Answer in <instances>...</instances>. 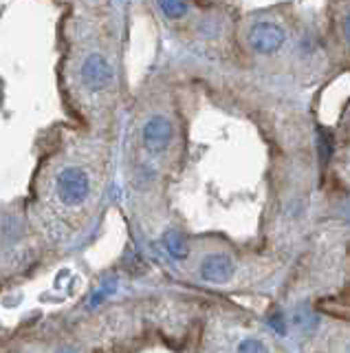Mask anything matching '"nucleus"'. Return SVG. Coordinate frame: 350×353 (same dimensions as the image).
<instances>
[{"mask_svg":"<svg viewBox=\"0 0 350 353\" xmlns=\"http://www.w3.org/2000/svg\"><path fill=\"white\" fill-rule=\"evenodd\" d=\"M267 347L265 345H260V342H254V340H247L240 345V351H265Z\"/></svg>","mask_w":350,"mask_h":353,"instance_id":"0eeeda50","label":"nucleus"},{"mask_svg":"<svg viewBox=\"0 0 350 353\" xmlns=\"http://www.w3.org/2000/svg\"><path fill=\"white\" fill-rule=\"evenodd\" d=\"M58 194L64 203L78 205L89 196V176L80 168H67L58 179Z\"/></svg>","mask_w":350,"mask_h":353,"instance_id":"f257e3e1","label":"nucleus"},{"mask_svg":"<svg viewBox=\"0 0 350 353\" xmlns=\"http://www.w3.org/2000/svg\"><path fill=\"white\" fill-rule=\"evenodd\" d=\"M82 77L91 88H104L113 80V69L102 55H91L82 66Z\"/></svg>","mask_w":350,"mask_h":353,"instance_id":"7ed1b4c3","label":"nucleus"},{"mask_svg":"<svg viewBox=\"0 0 350 353\" xmlns=\"http://www.w3.org/2000/svg\"><path fill=\"white\" fill-rule=\"evenodd\" d=\"M172 139V126L168 119L152 117L144 128V141L150 150H163Z\"/></svg>","mask_w":350,"mask_h":353,"instance_id":"20e7f679","label":"nucleus"},{"mask_svg":"<svg viewBox=\"0 0 350 353\" xmlns=\"http://www.w3.org/2000/svg\"><path fill=\"white\" fill-rule=\"evenodd\" d=\"M201 274H203V279L210 283H225L229 276H232V261L227 256H221V254H216V256H210L203 263Z\"/></svg>","mask_w":350,"mask_h":353,"instance_id":"39448f33","label":"nucleus"},{"mask_svg":"<svg viewBox=\"0 0 350 353\" xmlns=\"http://www.w3.org/2000/svg\"><path fill=\"white\" fill-rule=\"evenodd\" d=\"M251 42H254V47L260 53H273L282 47L284 31L276 25H271V22H260L251 31Z\"/></svg>","mask_w":350,"mask_h":353,"instance_id":"f03ea898","label":"nucleus"},{"mask_svg":"<svg viewBox=\"0 0 350 353\" xmlns=\"http://www.w3.org/2000/svg\"><path fill=\"white\" fill-rule=\"evenodd\" d=\"M159 5L170 18H181L185 14V9H188L185 0H159Z\"/></svg>","mask_w":350,"mask_h":353,"instance_id":"423d86ee","label":"nucleus"}]
</instances>
